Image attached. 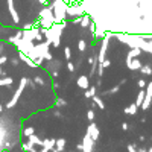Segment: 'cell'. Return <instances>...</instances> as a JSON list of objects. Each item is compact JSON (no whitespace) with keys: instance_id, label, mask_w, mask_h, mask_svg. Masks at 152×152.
Returning <instances> with one entry per match:
<instances>
[{"instance_id":"3","label":"cell","mask_w":152,"mask_h":152,"mask_svg":"<svg viewBox=\"0 0 152 152\" xmlns=\"http://www.w3.org/2000/svg\"><path fill=\"white\" fill-rule=\"evenodd\" d=\"M21 134L24 135V137H29V135H32V134H35V129L32 128V126H26V128H23V131H21Z\"/></svg>"},{"instance_id":"7","label":"cell","mask_w":152,"mask_h":152,"mask_svg":"<svg viewBox=\"0 0 152 152\" xmlns=\"http://www.w3.org/2000/svg\"><path fill=\"white\" fill-rule=\"evenodd\" d=\"M87 117H88V120H91V122H93V119H94V113H93V111H88V113H87Z\"/></svg>"},{"instance_id":"8","label":"cell","mask_w":152,"mask_h":152,"mask_svg":"<svg viewBox=\"0 0 152 152\" xmlns=\"http://www.w3.org/2000/svg\"><path fill=\"white\" fill-rule=\"evenodd\" d=\"M137 151L138 152H148V149H145V148H137Z\"/></svg>"},{"instance_id":"11","label":"cell","mask_w":152,"mask_h":152,"mask_svg":"<svg viewBox=\"0 0 152 152\" xmlns=\"http://www.w3.org/2000/svg\"><path fill=\"white\" fill-rule=\"evenodd\" d=\"M52 151H53V152H59V151H56V149H55V148H53V149H52Z\"/></svg>"},{"instance_id":"10","label":"cell","mask_w":152,"mask_h":152,"mask_svg":"<svg viewBox=\"0 0 152 152\" xmlns=\"http://www.w3.org/2000/svg\"><path fill=\"white\" fill-rule=\"evenodd\" d=\"M38 152H49V149H46V148H43L41 151H38Z\"/></svg>"},{"instance_id":"6","label":"cell","mask_w":152,"mask_h":152,"mask_svg":"<svg viewBox=\"0 0 152 152\" xmlns=\"http://www.w3.org/2000/svg\"><path fill=\"white\" fill-rule=\"evenodd\" d=\"M128 152H138V151H137V146H135V145H129V146H128Z\"/></svg>"},{"instance_id":"4","label":"cell","mask_w":152,"mask_h":152,"mask_svg":"<svg viewBox=\"0 0 152 152\" xmlns=\"http://www.w3.org/2000/svg\"><path fill=\"white\" fill-rule=\"evenodd\" d=\"M11 84H12V78H0V87L11 85Z\"/></svg>"},{"instance_id":"2","label":"cell","mask_w":152,"mask_h":152,"mask_svg":"<svg viewBox=\"0 0 152 152\" xmlns=\"http://www.w3.org/2000/svg\"><path fill=\"white\" fill-rule=\"evenodd\" d=\"M55 149L59 151V152L64 151L66 149V138H58V140L55 142Z\"/></svg>"},{"instance_id":"5","label":"cell","mask_w":152,"mask_h":152,"mask_svg":"<svg viewBox=\"0 0 152 152\" xmlns=\"http://www.w3.org/2000/svg\"><path fill=\"white\" fill-rule=\"evenodd\" d=\"M125 113H126V114H135V113H137V105H135V104L131 105L129 108H126V110H125Z\"/></svg>"},{"instance_id":"1","label":"cell","mask_w":152,"mask_h":152,"mask_svg":"<svg viewBox=\"0 0 152 152\" xmlns=\"http://www.w3.org/2000/svg\"><path fill=\"white\" fill-rule=\"evenodd\" d=\"M87 134H90V137H91L93 140L96 142L97 138H99V129H97V126H96L94 123H91L90 126H88V131H87Z\"/></svg>"},{"instance_id":"9","label":"cell","mask_w":152,"mask_h":152,"mask_svg":"<svg viewBox=\"0 0 152 152\" xmlns=\"http://www.w3.org/2000/svg\"><path fill=\"white\" fill-rule=\"evenodd\" d=\"M122 128L126 131V129H128V123H123V125H122Z\"/></svg>"},{"instance_id":"12","label":"cell","mask_w":152,"mask_h":152,"mask_svg":"<svg viewBox=\"0 0 152 152\" xmlns=\"http://www.w3.org/2000/svg\"><path fill=\"white\" fill-rule=\"evenodd\" d=\"M3 110V107H2V104H0V111H2Z\"/></svg>"}]
</instances>
